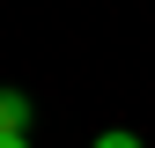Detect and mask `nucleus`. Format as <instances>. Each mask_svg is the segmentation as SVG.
<instances>
[{
    "label": "nucleus",
    "mask_w": 155,
    "mask_h": 148,
    "mask_svg": "<svg viewBox=\"0 0 155 148\" xmlns=\"http://www.w3.org/2000/svg\"><path fill=\"white\" fill-rule=\"evenodd\" d=\"M96 148H140V133H118L111 126V133H96Z\"/></svg>",
    "instance_id": "2"
},
{
    "label": "nucleus",
    "mask_w": 155,
    "mask_h": 148,
    "mask_svg": "<svg viewBox=\"0 0 155 148\" xmlns=\"http://www.w3.org/2000/svg\"><path fill=\"white\" fill-rule=\"evenodd\" d=\"M0 148H30V141H22V133H0Z\"/></svg>",
    "instance_id": "3"
},
{
    "label": "nucleus",
    "mask_w": 155,
    "mask_h": 148,
    "mask_svg": "<svg viewBox=\"0 0 155 148\" xmlns=\"http://www.w3.org/2000/svg\"><path fill=\"white\" fill-rule=\"evenodd\" d=\"M30 126V96L22 89H0V133H22Z\"/></svg>",
    "instance_id": "1"
}]
</instances>
